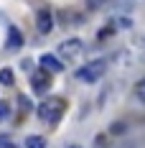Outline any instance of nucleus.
<instances>
[{
    "instance_id": "obj_1",
    "label": "nucleus",
    "mask_w": 145,
    "mask_h": 148,
    "mask_svg": "<svg viewBox=\"0 0 145 148\" xmlns=\"http://www.w3.org/2000/svg\"><path fill=\"white\" fill-rule=\"evenodd\" d=\"M102 74H107V61H104V59H94V61H87L84 66L76 69V79L92 84V82L102 79Z\"/></svg>"
},
{
    "instance_id": "obj_2",
    "label": "nucleus",
    "mask_w": 145,
    "mask_h": 148,
    "mask_svg": "<svg viewBox=\"0 0 145 148\" xmlns=\"http://www.w3.org/2000/svg\"><path fill=\"white\" fill-rule=\"evenodd\" d=\"M64 110H66V102H64V100L48 97L46 102L38 105V118L44 120V123H59V118L64 115Z\"/></svg>"
},
{
    "instance_id": "obj_3",
    "label": "nucleus",
    "mask_w": 145,
    "mask_h": 148,
    "mask_svg": "<svg viewBox=\"0 0 145 148\" xmlns=\"http://www.w3.org/2000/svg\"><path fill=\"white\" fill-rule=\"evenodd\" d=\"M82 51H84V41L82 38H66V41L59 44L56 56H61V59H76Z\"/></svg>"
},
{
    "instance_id": "obj_4",
    "label": "nucleus",
    "mask_w": 145,
    "mask_h": 148,
    "mask_svg": "<svg viewBox=\"0 0 145 148\" xmlns=\"http://www.w3.org/2000/svg\"><path fill=\"white\" fill-rule=\"evenodd\" d=\"M31 87H33V92H38V95H46L51 89V74L48 72H33L31 74Z\"/></svg>"
},
{
    "instance_id": "obj_5",
    "label": "nucleus",
    "mask_w": 145,
    "mask_h": 148,
    "mask_svg": "<svg viewBox=\"0 0 145 148\" xmlns=\"http://www.w3.org/2000/svg\"><path fill=\"white\" fill-rule=\"evenodd\" d=\"M36 28H38V33H51V28H54V13L51 10H38L36 13Z\"/></svg>"
},
{
    "instance_id": "obj_6",
    "label": "nucleus",
    "mask_w": 145,
    "mask_h": 148,
    "mask_svg": "<svg viewBox=\"0 0 145 148\" xmlns=\"http://www.w3.org/2000/svg\"><path fill=\"white\" fill-rule=\"evenodd\" d=\"M38 64H41V66H44V72H61V69H64V61L59 59L56 54H44V56H41V59H38Z\"/></svg>"
},
{
    "instance_id": "obj_7",
    "label": "nucleus",
    "mask_w": 145,
    "mask_h": 148,
    "mask_svg": "<svg viewBox=\"0 0 145 148\" xmlns=\"http://www.w3.org/2000/svg\"><path fill=\"white\" fill-rule=\"evenodd\" d=\"M20 44H23V33L15 28V26H10L8 28V41H5V46L8 49H20Z\"/></svg>"
},
{
    "instance_id": "obj_8",
    "label": "nucleus",
    "mask_w": 145,
    "mask_h": 148,
    "mask_svg": "<svg viewBox=\"0 0 145 148\" xmlns=\"http://www.w3.org/2000/svg\"><path fill=\"white\" fill-rule=\"evenodd\" d=\"M79 21H82V15H74V10H61L59 13V23L61 26H74Z\"/></svg>"
},
{
    "instance_id": "obj_9",
    "label": "nucleus",
    "mask_w": 145,
    "mask_h": 148,
    "mask_svg": "<svg viewBox=\"0 0 145 148\" xmlns=\"http://www.w3.org/2000/svg\"><path fill=\"white\" fill-rule=\"evenodd\" d=\"M26 148H46V138L44 135H28L26 138Z\"/></svg>"
},
{
    "instance_id": "obj_10",
    "label": "nucleus",
    "mask_w": 145,
    "mask_h": 148,
    "mask_svg": "<svg viewBox=\"0 0 145 148\" xmlns=\"http://www.w3.org/2000/svg\"><path fill=\"white\" fill-rule=\"evenodd\" d=\"M13 82H15L13 69H8V66H5V69H0V84H3V87H10Z\"/></svg>"
},
{
    "instance_id": "obj_11",
    "label": "nucleus",
    "mask_w": 145,
    "mask_h": 148,
    "mask_svg": "<svg viewBox=\"0 0 145 148\" xmlns=\"http://www.w3.org/2000/svg\"><path fill=\"white\" fill-rule=\"evenodd\" d=\"M135 97H138V102L145 105V79H140V82L135 84Z\"/></svg>"
},
{
    "instance_id": "obj_12",
    "label": "nucleus",
    "mask_w": 145,
    "mask_h": 148,
    "mask_svg": "<svg viewBox=\"0 0 145 148\" xmlns=\"http://www.w3.org/2000/svg\"><path fill=\"white\" fill-rule=\"evenodd\" d=\"M8 115H10V105L5 102V100H0V123L8 120Z\"/></svg>"
},
{
    "instance_id": "obj_13",
    "label": "nucleus",
    "mask_w": 145,
    "mask_h": 148,
    "mask_svg": "<svg viewBox=\"0 0 145 148\" xmlns=\"http://www.w3.org/2000/svg\"><path fill=\"white\" fill-rule=\"evenodd\" d=\"M0 148H18V146L10 140V135H0Z\"/></svg>"
},
{
    "instance_id": "obj_14",
    "label": "nucleus",
    "mask_w": 145,
    "mask_h": 148,
    "mask_svg": "<svg viewBox=\"0 0 145 148\" xmlns=\"http://www.w3.org/2000/svg\"><path fill=\"white\" fill-rule=\"evenodd\" d=\"M102 3H104V0H87V8H89V10H94V8H99Z\"/></svg>"
},
{
    "instance_id": "obj_15",
    "label": "nucleus",
    "mask_w": 145,
    "mask_h": 148,
    "mask_svg": "<svg viewBox=\"0 0 145 148\" xmlns=\"http://www.w3.org/2000/svg\"><path fill=\"white\" fill-rule=\"evenodd\" d=\"M107 36H112V26H104L99 31V38H107Z\"/></svg>"
},
{
    "instance_id": "obj_16",
    "label": "nucleus",
    "mask_w": 145,
    "mask_h": 148,
    "mask_svg": "<svg viewBox=\"0 0 145 148\" xmlns=\"http://www.w3.org/2000/svg\"><path fill=\"white\" fill-rule=\"evenodd\" d=\"M18 102H20L23 110H31V100H28V97H18Z\"/></svg>"
},
{
    "instance_id": "obj_17",
    "label": "nucleus",
    "mask_w": 145,
    "mask_h": 148,
    "mask_svg": "<svg viewBox=\"0 0 145 148\" xmlns=\"http://www.w3.org/2000/svg\"><path fill=\"white\" fill-rule=\"evenodd\" d=\"M66 148H82V146H76V143H69V146H66Z\"/></svg>"
}]
</instances>
